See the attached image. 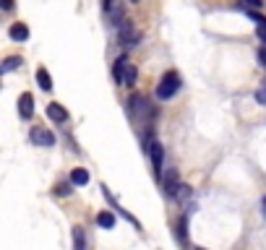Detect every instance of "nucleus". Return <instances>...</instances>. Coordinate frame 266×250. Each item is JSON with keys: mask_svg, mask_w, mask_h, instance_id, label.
I'll return each mask as SVG.
<instances>
[{"mask_svg": "<svg viewBox=\"0 0 266 250\" xmlns=\"http://www.w3.org/2000/svg\"><path fill=\"white\" fill-rule=\"evenodd\" d=\"M112 76H115V81H118V83H123V86H136L138 70H136V65L128 60V55H123V58H118V60H115Z\"/></svg>", "mask_w": 266, "mask_h": 250, "instance_id": "nucleus-1", "label": "nucleus"}, {"mask_svg": "<svg viewBox=\"0 0 266 250\" xmlns=\"http://www.w3.org/2000/svg\"><path fill=\"white\" fill-rule=\"evenodd\" d=\"M178 89H180V76H178L175 70H167V73L159 78V83H157V99L167 102V99H172V97L178 94Z\"/></svg>", "mask_w": 266, "mask_h": 250, "instance_id": "nucleus-2", "label": "nucleus"}, {"mask_svg": "<svg viewBox=\"0 0 266 250\" xmlns=\"http://www.w3.org/2000/svg\"><path fill=\"white\" fill-rule=\"evenodd\" d=\"M146 151H149V156H151V167H154V177L159 180V177H162V167H165V149H162V144H159V141H149Z\"/></svg>", "mask_w": 266, "mask_h": 250, "instance_id": "nucleus-3", "label": "nucleus"}, {"mask_svg": "<svg viewBox=\"0 0 266 250\" xmlns=\"http://www.w3.org/2000/svg\"><path fill=\"white\" fill-rule=\"evenodd\" d=\"M102 8L107 13V19L112 24H123L126 21V8H123V0H102Z\"/></svg>", "mask_w": 266, "mask_h": 250, "instance_id": "nucleus-4", "label": "nucleus"}, {"mask_svg": "<svg viewBox=\"0 0 266 250\" xmlns=\"http://www.w3.org/2000/svg\"><path fill=\"white\" fill-rule=\"evenodd\" d=\"M141 39V34L133 29V24L126 19L123 24H120V42H123V45H136V42Z\"/></svg>", "mask_w": 266, "mask_h": 250, "instance_id": "nucleus-5", "label": "nucleus"}, {"mask_svg": "<svg viewBox=\"0 0 266 250\" xmlns=\"http://www.w3.org/2000/svg\"><path fill=\"white\" fill-rule=\"evenodd\" d=\"M19 115H21L24 120H31V117H34V97H31L29 92H24V94L19 97Z\"/></svg>", "mask_w": 266, "mask_h": 250, "instance_id": "nucleus-6", "label": "nucleus"}, {"mask_svg": "<svg viewBox=\"0 0 266 250\" xmlns=\"http://www.w3.org/2000/svg\"><path fill=\"white\" fill-rule=\"evenodd\" d=\"M180 180H178V172L175 170H167V175H165V193L170 195V198H178V193H180Z\"/></svg>", "mask_w": 266, "mask_h": 250, "instance_id": "nucleus-7", "label": "nucleus"}, {"mask_svg": "<svg viewBox=\"0 0 266 250\" xmlns=\"http://www.w3.org/2000/svg\"><path fill=\"white\" fill-rule=\"evenodd\" d=\"M31 141L37 146H55V136L50 131H42V128H34L31 131Z\"/></svg>", "mask_w": 266, "mask_h": 250, "instance_id": "nucleus-8", "label": "nucleus"}, {"mask_svg": "<svg viewBox=\"0 0 266 250\" xmlns=\"http://www.w3.org/2000/svg\"><path fill=\"white\" fill-rule=\"evenodd\" d=\"M47 117H50L52 122H65V120H68V112H65L63 104L52 102V104H47Z\"/></svg>", "mask_w": 266, "mask_h": 250, "instance_id": "nucleus-9", "label": "nucleus"}, {"mask_svg": "<svg viewBox=\"0 0 266 250\" xmlns=\"http://www.w3.org/2000/svg\"><path fill=\"white\" fill-rule=\"evenodd\" d=\"M8 37H11L13 42H26V39H29V26L19 21V24H13V26L8 29Z\"/></svg>", "mask_w": 266, "mask_h": 250, "instance_id": "nucleus-10", "label": "nucleus"}, {"mask_svg": "<svg viewBox=\"0 0 266 250\" xmlns=\"http://www.w3.org/2000/svg\"><path fill=\"white\" fill-rule=\"evenodd\" d=\"M73 250H86V235L81 224L73 227Z\"/></svg>", "mask_w": 266, "mask_h": 250, "instance_id": "nucleus-11", "label": "nucleus"}, {"mask_svg": "<svg viewBox=\"0 0 266 250\" xmlns=\"http://www.w3.org/2000/svg\"><path fill=\"white\" fill-rule=\"evenodd\" d=\"M37 83L42 86V92H50V89H52V78H50L47 68H37Z\"/></svg>", "mask_w": 266, "mask_h": 250, "instance_id": "nucleus-12", "label": "nucleus"}, {"mask_svg": "<svg viewBox=\"0 0 266 250\" xmlns=\"http://www.w3.org/2000/svg\"><path fill=\"white\" fill-rule=\"evenodd\" d=\"M70 183L73 185H86L89 183V172L84 170V167H76V170L70 172Z\"/></svg>", "mask_w": 266, "mask_h": 250, "instance_id": "nucleus-13", "label": "nucleus"}, {"mask_svg": "<svg viewBox=\"0 0 266 250\" xmlns=\"http://www.w3.org/2000/svg\"><path fill=\"white\" fill-rule=\"evenodd\" d=\"M97 224H99L102 229H112V227H115V217H112L110 211H102V214L97 217Z\"/></svg>", "mask_w": 266, "mask_h": 250, "instance_id": "nucleus-14", "label": "nucleus"}, {"mask_svg": "<svg viewBox=\"0 0 266 250\" xmlns=\"http://www.w3.org/2000/svg\"><path fill=\"white\" fill-rule=\"evenodd\" d=\"M21 63H24V60H21L19 55H11V58H6V63H3V68H0V70H3V73H11V70H16Z\"/></svg>", "mask_w": 266, "mask_h": 250, "instance_id": "nucleus-15", "label": "nucleus"}, {"mask_svg": "<svg viewBox=\"0 0 266 250\" xmlns=\"http://www.w3.org/2000/svg\"><path fill=\"white\" fill-rule=\"evenodd\" d=\"M70 185H73V183H60V185L55 188V193H58V195H70Z\"/></svg>", "mask_w": 266, "mask_h": 250, "instance_id": "nucleus-16", "label": "nucleus"}, {"mask_svg": "<svg viewBox=\"0 0 266 250\" xmlns=\"http://www.w3.org/2000/svg\"><path fill=\"white\" fill-rule=\"evenodd\" d=\"M256 102H258V104H263V107H266V83H263V86H261V89H258V92H256Z\"/></svg>", "mask_w": 266, "mask_h": 250, "instance_id": "nucleus-17", "label": "nucleus"}, {"mask_svg": "<svg viewBox=\"0 0 266 250\" xmlns=\"http://www.w3.org/2000/svg\"><path fill=\"white\" fill-rule=\"evenodd\" d=\"M178 237H180V242H185V217H180V222H178Z\"/></svg>", "mask_w": 266, "mask_h": 250, "instance_id": "nucleus-18", "label": "nucleus"}, {"mask_svg": "<svg viewBox=\"0 0 266 250\" xmlns=\"http://www.w3.org/2000/svg\"><path fill=\"white\" fill-rule=\"evenodd\" d=\"M248 16H251V21H256L258 26H261V24H266V19H263L261 13H256V11H248Z\"/></svg>", "mask_w": 266, "mask_h": 250, "instance_id": "nucleus-19", "label": "nucleus"}, {"mask_svg": "<svg viewBox=\"0 0 266 250\" xmlns=\"http://www.w3.org/2000/svg\"><path fill=\"white\" fill-rule=\"evenodd\" d=\"M256 34H258V39L263 42V45H266V24H261V26L256 29Z\"/></svg>", "mask_w": 266, "mask_h": 250, "instance_id": "nucleus-20", "label": "nucleus"}, {"mask_svg": "<svg viewBox=\"0 0 266 250\" xmlns=\"http://www.w3.org/2000/svg\"><path fill=\"white\" fill-rule=\"evenodd\" d=\"M0 6H3V11H11L13 8V0H0Z\"/></svg>", "mask_w": 266, "mask_h": 250, "instance_id": "nucleus-21", "label": "nucleus"}, {"mask_svg": "<svg viewBox=\"0 0 266 250\" xmlns=\"http://www.w3.org/2000/svg\"><path fill=\"white\" fill-rule=\"evenodd\" d=\"M258 60H261V65L266 68V47H263V50H258Z\"/></svg>", "mask_w": 266, "mask_h": 250, "instance_id": "nucleus-22", "label": "nucleus"}, {"mask_svg": "<svg viewBox=\"0 0 266 250\" xmlns=\"http://www.w3.org/2000/svg\"><path fill=\"white\" fill-rule=\"evenodd\" d=\"M245 3H248V6H253V8H261V6H263V0H245Z\"/></svg>", "mask_w": 266, "mask_h": 250, "instance_id": "nucleus-23", "label": "nucleus"}, {"mask_svg": "<svg viewBox=\"0 0 266 250\" xmlns=\"http://www.w3.org/2000/svg\"><path fill=\"white\" fill-rule=\"evenodd\" d=\"M263 208H266V195H263Z\"/></svg>", "mask_w": 266, "mask_h": 250, "instance_id": "nucleus-24", "label": "nucleus"}, {"mask_svg": "<svg viewBox=\"0 0 266 250\" xmlns=\"http://www.w3.org/2000/svg\"><path fill=\"white\" fill-rule=\"evenodd\" d=\"M131 3H141V0H131Z\"/></svg>", "mask_w": 266, "mask_h": 250, "instance_id": "nucleus-25", "label": "nucleus"}, {"mask_svg": "<svg viewBox=\"0 0 266 250\" xmlns=\"http://www.w3.org/2000/svg\"><path fill=\"white\" fill-rule=\"evenodd\" d=\"M199 250H201V247H199Z\"/></svg>", "mask_w": 266, "mask_h": 250, "instance_id": "nucleus-26", "label": "nucleus"}]
</instances>
